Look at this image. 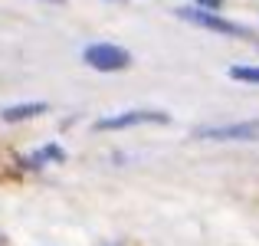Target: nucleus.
Returning <instances> with one entry per match:
<instances>
[{
	"label": "nucleus",
	"instance_id": "nucleus-1",
	"mask_svg": "<svg viewBox=\"0 0 259 246\" xmlns=\"http://www.w3.org/2000/svg\"><path fill=\"white\" fill-rule=\"evenodd\" d=\"M177 17L187 20V23H194V26H203V30L223 33V36H249L246 26L233 23V20H223L220 13L210 10V7H181V10H177Z\"/></svg>",
	"mask_w": 259,
	"mask_h": 246
},
{
	"label": "nucleus",
	"instance_id": "nucleus-2",
	"mask_svg": "<svg viewBox=\"0 0 259 246\" xmlns=\"http://www.w3.org/2000/svg\"><path fill=\"white\" fill-rule=\"evenodd\" d=\"M82 59H85V66H92V69H99V72H121V69L132 66V53L121 50V46H115V43L85 46Z\"/></svg>",
	"mask_w": 259,
	"mask_h": 246
},
{
	"label": "nucleus",
	"instance_id": "nucleus-3",
	"mask_svg": "<svg viewBox=\"0 0 259 246\" xmlns=\"http://www.w3.org/2000/svg\"><path fill=\"white\" fill-rule=\"evenodd\" d=\"M135 125H171V115L167 112H151V108H135V112L99 118L95 121V132H121V128H135Z\"/></svg>",
	"mask_w": 259,
	"mask_h": 246
},
{
	"label": "nucleus",
	"instance_id": "nucleus-4",
	"mask_svg": "<svg viewBox=\"0 0 259 246\" xmlns=\"http://www.w3.org/2000/svg\"><path fill=\"white\" fill-rule=\"evenodd\" d=\"M200 138H213V141H249V138H259V125L246 121V125H223V128H200Z\"/></svg>",
	"mask_w": 259,
	"mask_h": 246
},
{
	"label": "nucleus",
	"instance_id": "nucleus-5",
	"mask_svg": "<svg viewBox=\"0 0 259 246\" xmlns=\"http://www.w3.org/2000/svg\"><path fill=\"white\" fill-rule=\"evenodd\" d=\"M46 112V102H26V105H10V108H4L0 112V118L4 121H26V118H36V115H43Z\"/></svg>",
	"mask_w": 259,
	"mask_h": 246
},
{
	"label": "nucleus",
	"instance_id": "nucleus-6",
	"mask_svg": "<svg viewBox=\"0 0 259 246\" xmlns=\"http://www.w3.org/2000/svg\"><path fill=\"white\" fill-rule=\"evenodd\" d=\"M63 158L66 154H63L59 145H46V148H39V151L30 158V168H39V164H46V161H63Z\"/></svg>",
	"mask_w": 259,
	"mask_h": 246
},
{
	"label": "nucleus",
	"instance_id": "nucleus-7",
	"mask_svg": "<svg viewBox=\"0 0 259 246\" xmlns=\"http://www.w3.org/2000/svg\"><path fill=\"white\" fill-rule=\"evenodd\" d=\"M230 79H236V82H253V86H259V66H233V69H230Z\"/></svg>",
	"mask_w": 259,
	"mask_h": 246
},
{
	"label": "nucleus",
	"instance_id": "nucleus-8",
	"mask_svg": "<svg viewBox=\"0 0 259 246\" xmlns=\"http://www.w3.org/2000/svg\"><path fill=\"white\" fill-rule=\"evenodd\" d=\"M197 7H210V10H220L223 7V0H194Z\"/></svg>",
	"mask_w": 259,
	"mask_h": 246
},
{
	"label": "nucleus",
	"instance_id": "nucleus-9",
	"mask_svg": "<svg viewBox=\"0 0 259 246\" xmlns=\"http://www.w3.org/2000/svg\"><path fill=\"white\" fill-rule=\"evenodd\" d=\"M50 4H63V0H50Z\"/></svg>",
	"mask_w": 259,
	"mask_h": 246
},
{
	"label": "nucleus",
	"instance_id": "nucleus-10",
	"mask_svg": "<svg viewBox=\"0 0 259 246\" xmlns=\"http://www.w3.org/2000/svg\"><path fill=\"white\" fill-rule=\"evenodd\" d=\"M0 246H4V233H0Z\"/></svg>",
	"mask_w": 259,
	"mask_h": 246
}]
</instances>
